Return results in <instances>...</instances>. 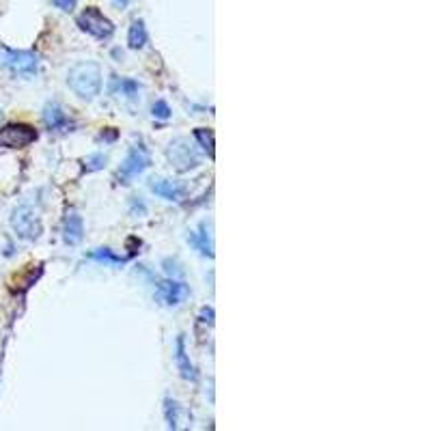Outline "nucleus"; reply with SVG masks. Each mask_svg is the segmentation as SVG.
Masks as SVG:
<instances>
[{"instance_id":"nucleus-16","label":"nucleus","mask_w":431,"mask_h":431,"mask_svg":"<svg viewBox=\"0 0 431 431\" xmlns=\"http://www.w3.org/2000/svg\"><path fill=\"white\" fill-rule=\"evenodd\" d=\"M88 259L99 261V263H111V265H123L125 261H128L125 257L115 255L111 248H97V250H93V253H88Z\"/></svg>"},{"instance_id":"nucleus-6","label":"nucleus","mask_w":431,"mask_h":431,"mask_svg":"<svg viewBox=\"0 0 431 431\" xmlns=\"http://www.w3.org/2000/svg\"><path fill=\"white\" fill-rule=\"evenodd\" d=\"M37 140V130L26 123H9L0 128V147L3 149H24Z\"/></svg>"},{"instance_id":"nucleus-19","label":"nucleus","mask_w":431,"mask_h":431,"mask_svg":"<svg viewBox=\"0 0 431 431\" xmlns=\"http://www.w3.org/2000/svg\"><path fill=\"white\" fill-rule=\"evenodd\" d=\"M106 162H108V155L106 153H93V155H88L84 160V171L86 173H93V171H102L106 166Z\"/></svg>"},{"instance_id":"nucleus-17","label":"nucleus","mask_w":431,"mask_h":431,"mask_svg":"<svg viewBox=\"0 0 431 431\" xmlns=\"http://www.w3.org/2000/svg\"><path fill=\"white\" fill-rule=\"evenodd\" d=\"M179 416H182V405L173 399H166L164 401V419H166V425L169 429H177L179 427Z\"/></svg>"},{"instance_id":"nucleus-3","label":"nucleus","mask_w":431,"mask_h":431,"mask_svg":"<svg viewBox=\"0 0 431 431\" xmlns=\"http://www.w3.org/2000/svg\"><path fill=\"white\" fill-rule=\"evenodd\" d=\"M11 227H13L17 238L28 240V242L37 240L41 236L39 213L35 211L30 205H20V207L13 209V213H11Z\"/></svg>"},{"instance_id":"nucleus-20","label":"nucleus","mask_w":431,"mask_h":431,"mask_svg":"<svg viewBox=\"0 0 431 431\" xmlns=\"http://www.w3.org/2000/svg\"><path fill=\"white\" fill-rule=\"evenodd\" d=\"M151 113H153V117L155 119H162V121H164V119H169L171 117V108H169V104L166 102H155L153 104V108H151Z\"/></svg>"},{"instance_id":"nucleus-12","label":"nucleus","mask_w":431,"mask_h":431,"mask_svg":"<svg viewBox=\"0 0 431 431\" xmlns=\"http://www.w3.org/2000/svg\"><path fill=\"white\" fill-rule=\"evenodd\" d=\"M82 236H84V222H82V216L76 213V211H69L63 220V240L65 244L69 246H76L82 242Z\"/></svg>"},{"instance_id":"nucleus-9","label":"nucleus","mask_w":431,"mask_h":431,"mask_svg":"<svg viewBox=\"0 0 431 431\" xmlns=\"http://www.w3.org/2000/svg\"><path fill=\"white\" fill-rule=\"evenodd\" d=\"M108 91L115 97H123L125 102H132L136 104L140 99V84L132 78H119V76H113L111 78V84H108Z\"/></svg>"},{"instance_id":"nucleus-21","label":"nucleus","mask_w":431,"mask_h":431,"mask_svg":"<svg viewBox=\"0 0 431 431\" xmlns=\"http://www.w3.org/2000/svg\"><path fill=\"white\" fill-rule=\"evenodd\" d=\"M164 269H166V274L171 276V278H175V276H182L184 274V269L179 267V263L177 261H173V259H164Z\"/></svg>"},{"instance_id":"nucleus-10","label":"nucleus","mask_w":431,"mask_h":431,"mask_svg":"<svg viewBox=\"0 0 431 431\" xmlns=\"http://www.w3.org/2000/svg\"><path fill=\"white\" fill-rule=\"evenodd\" d=\"M149 188L160 199L173 201V203H179L186 196V186H182L179 182H171V179H151Z\"/></svg>"},{"instance_id":"nucleus-11","label":"nucleus","mask_w":431,"mask_h":431,"mask_svg":"<svg viewBox=\"0 0 431 431\" xmlns=\"http://www.w3.org/2000/svg\"><path fill=\"white\" fill-rule=\"evenodd\" d=\"M44 123L50 132H65L69 128V117L67 113L63 111V106L57 104V102H50L46 108H44Z\"/></svg>"},{"instance_id":"nucleus-18","label":"nucleus","mask_w":431,"mask_h":431,"mask_svg":"<svg viewBox=\"0 0 431 431\" xmlns=\"http://www.w3.org/2000/svg\"><path fill=\"white\" fill-rule=\"evenodd\" d=\"M194 138L199 140V145L203 147V151L213 157V132L207 130V128H196L194 130Z\"/></svg>"},{"instance_id":"nucleus-5","label":"nucleus","mask_w":431,"mask_h":431,"mask_svg":"<svg viewBox=\"0 0 431 431\" xmlns=\"http://www.w3.org/2000/svg\"><path fill=\"white\" fill-rule=\"evenodd\" d=\"M78 26L95 39H111L115 32V24L97 7H86L78 15Z\"/></svg>"},{"instance_id":"nucleus-22","label":"nucleus","mask_w":431,"mask_h":431,"mask_svg":"<svg viewBox=\"0 0 431 431\" xmlns=\"http://www.w3.org/2000/svg\"><path fill=\"white\" fill-rule=\"evenodd\" d=\"M147 213V205L140 196H132V216H145Z\"/></svg>"},{"instance_id":"nucleus-2","label":"nucleus","mask_w":431,"mask_h":431,"mask_svg":"<svg viewBox=\"0 0 431 431\" xmlns=\"http://www.w3.org/2000/svg\"><path fill=\"white\" fill-rule=\"evenodd\" d=\"M0 63L15 76H32V74H37V69H39V57L35 52H26V50L3 48V52H0Z\"/></svg>"},{"instance_id":"nucleus-8","label":"nucleus","mask_w":431,"mask_h":431,"mask_svg":"<svg viewBox=\"0 0 431 431\" xmlns=\"http://www.w3.org/2000/svg\"><path fill=\"white\" fill-rule=\"evenodd\" d=\"M190 296V287L186 282H179L175 278H166V280H157L155 282V298L166 304V307H179L184 304Z\"/></svg>"},{"instance_id":"nucleus-1","label":"nucleus","mask_w":431,"mask_h":431,"mask_svg":"<svg viewBox=\"0 0 431 431\" xmlns=\"http://www.w3.org/2000/svg\"><path fill=\"white\" fill-rule=\"evenodd\" d=\"M67 84L80 99L91 102L102 91V67L95 61H80L69 69Z\"/></svg>"},{"instance_id":"nucleus-24","label":"nucleus","mask_w":431,"mask_h":431,"mask_svg":"<svg viewBox=\"0 0 431 431\" xmlns=\"http://www.w3.org/2000/svg\"><path fill=\"white\" fill-rule=\"evenodd\" d=\"M201 321H203V323H209V326L213 323V309H211V307H205V309L201 311Z\"/></svg>"},{"instance_id":"nucleus-7","label":"nucleus","mask_w":431,"mask_h":431,"mask_svg":"<svg viewBox=\"0 0 431 431\" xmlns=\"http://www.w3.org/2000/svg\"><path fill=\"white\" fill-rule=\"evenodd\" d=\"M151 164V157H149V151L147 147L142 145V142H138V145H134L128 153V157H125V162L121 164V171H119V179L123 184H130L134 177L142 175Z\"/></svg>"},{"instance_id":"nucleus-14","label":"nucleus","mask_w":431,"mask_h":431,"mask_svg":"<svg viewBox=\"0 0 431 431\" xmlns=\"http://www.w3.org/2000/svg\"><path fill=\"white\" fill-rule=\"evenodd\" d=\"M175 361H177V367H179V373H182V377L184 380H196V371H194V367H192V363H190V356H188V352H186V338H184V334H179L177 336V345H175Z\"/></svg>"},{"instance_id":"nucleus-4","label":"nucleus","mask_w":431,"mask_h":431,"mask_svg":"<svg viewBox=\"0 0 431 431\" xmlns=\"http://www.w3.org/2000/svg\"><path fill=\"white\" fill-rule=\"evenodd\" d=\"M166 155H169L171 166L177 173H188V171H192V169H196L201 164V157H199V153H196V149L190 145L188 138L173 140L169 145V149H166Z\"/></svg>"},{"instance_id":"nucleus-13","label":"nucleus","mask_w":431,"mask_h":431,"mask_svg":"<svg viewBox=\"0 0 431 431\" xmlns=\"http://www.w3.org/2000/svg\"><path fill=\"white\" fill-rule=\"evenodd\" d=\"M188 242H190V246L194 250H199V255L213 259V240H211L209 227L205 222L199 224V229H196V231H190L188 233Z\"/></svg>"},{"instance_id":"nucleus-25","label":"nucleus","mask_w":431,"mask_h":431,"mask_svg":"<svg viewBox=\"0 0 431 431\" xmlns=\"http://www.w3.org/2000/svg\"><path fill=\"white\" fill-rule=\"evenodd\" d=\"M132 3H134V0H113V5H115L117 9H125L128 5H132Z\"/></svg>"},{"instance_id":"nucleus-23","label":"nucleus","mask_w":431,"mask_h":431,"mask_svg":"<svg viewBox=\"0 0 431 431\" xmlns=\"http://www.w3.org/2000/svg\"><path fill=\"white\" fill-rule=\"evenodd\" d=\"M52 3L57 5L61 11H71V9L76 7V3H78V0H52Z\"/></svg>"},{"instance_id":"nucleus-15","label":"nucleus","mask_w":431,"mask_h":431,"mask_svg":"<svg viewBox=\"0 0 431 431\" xmlns=\"http://www.w3.org/2000/svg\"><path fill=\"white\" fill-rule=\"evenodd\" d=\"M149 37H147V28H145V22L142 20H134L130 30H128V46L132 50H142L147 46Z\"/></svg>"}]
</instances>
